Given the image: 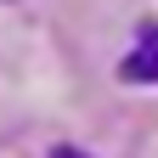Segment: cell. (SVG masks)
<instances>
[{"instance_id": "6da1fadb", "label": "cell", "mask_w": 158, "mask_h": 158, "mask_svg": "<svg viewBox=\"0 0 158 158\" xmlns=\"http://www.w3.org/2000/svg\"><path fill=\"white\" fill-rule=\"evenodd\" d=\"M118 79H130V85H158V23H147L130 40L124 62H118Z\"/></svg>"}, {"instance_id": "7a4b0ae2", "label": "cell", "mask_w": 158, "mask_h": 158, "mask_svg": "<svg viewBox=\"0 0 158 158\" xmlns=\"http://www.w3.org/2000/svg\"><path fill=\"white\" fill-rule=\"evenodd\" d=\"M45 158H90V152H85V147H73V141H56Z\"/></svg>"}]
</instances>
